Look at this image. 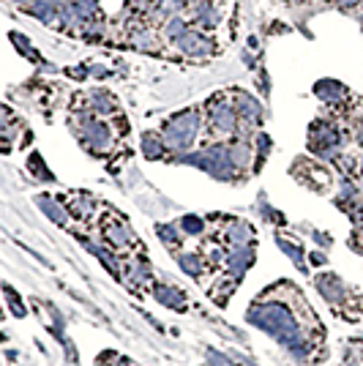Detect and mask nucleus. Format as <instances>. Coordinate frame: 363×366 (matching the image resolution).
I'll return each instance as SVG.
<instances>
[{"label":"nucleus","instance_id":"nucleus-1","mask_svg":"<svg viewBox=\"0 0 363 366\" xmlns=\"http://www.w3.org/2000/svg\"><path fill=\"white\" fill-rule=\"evenodd\" d=\"M197 131H200V112L186 110L164 123V143L172 150H189L197 140Z\"/></svg>","mask_w":363,"mask_h":366},{"label":"nucleus","instance_id":"nucleus-2","mask_svg":"<svg viewBox=\"0 0 363 366\" xmlns=\"http://www.w3.org/2000/svg\"><path fill=\"white\" fill-rule=\"evenodd\" d=\"M77 134H80L82 145L90 150V153H104L107 148H112V134H109V126L93 118H82L74 123Z\"/></svg>","mask_w":363,"mask_h":366},{"label":"nucleus","instance_id":"nucleus-3","mask_svg":"<svg viewBox=\"0 0 363 366\" xmlns=\"http://www.w3.org/2000/svg\"><path fill=\"white\" fill-rule=\"evenodd\" d=\"M175 47H178L181 52H186V55H213V52H216L213 41L208 39L202 30H197V28H189L181 39L175 41Z\"/></svg>","mask_w":363,"mask_h":366},{"label":"nucleus","instance_id":"nucleus-4","mask_svg":"<svg viewBox=\"0 0 363 366\" xmlns=\"http://www.w3.org/2000/svg\"><path fill=\"white\" fill-rule=\"evenodd\" d=\"M104 238L109 241V246H115V249L131 246L137 241L134 238V230L123 222V219H118V216H107L104 219Z\"/></svg>","mask_w":363,"mask_h":366},{"label":"nucleus","instance_id":"nucleus-5","mask_svg":"<svg viewBox=\"0 0 363 366\" xmlns=\"http://www.w3.org/2000/svg\"><path fill=\"white\" fill-rule=\"evenodd\" d=\"M235 110H238V115H241L243 123H257L263 118V104L257 102V99H251L249 93H238Z\"/></svg>","mask_w":363,"mask_h":366},{"label":"nucleus","instance_id":"nucleus-6","mask_svg":"<svg viewBox=\"0 0 363 366\" xmlns=\"http://www.w3.org/2000/svg\"><path fill=\"white\" fill-rule=\"evenodd\" d=\"M142 150H145L148 159H162L164 150H167V143H164V137H159V134L145 131L142 134Z\"/></svg>","mask_w":363,"mask_h":366},{"label":"nucleus","instance_id":"nucleus-7","mask_svg":"<svg viewBox=\"0 0 363 366\" xmlns=\"http://www.w3.org/2000/svg\"><path fill=\"white\" fill-rule=\"evenodd\" d=\"M39 205H41V211L52 219V222H58V224H63L66 227V222H69V213H66V205H58L52 197H39Z\"/></svg>","mask_w":363,"mask_h":366},{"label":"nucleus","instance_id":"nucleus-8","mask_svg":"<svg viewBox=\"0 0 363 366\" xmlns=\"http://www.w3.org/2000/svg\"><path fill=\"white\" fill-rule=\"evenodd\" d=\"M90 107H93L96 112L109 115V112H115V110H118V102L112 99V93H104V90H99V93H93V96H90Z\"/></svg>","mask_w":363,"mask_h":366},{"label":"nucleus","instance_id":"nucleus-9","mask_svg":"<svg viewBox=\"0 0 363 366\" xmlns=\"http://www.w3.org/2000/svg\"><path fill=\"white\" fill-rule=\"evenodd\" d=\"M159 235L167 241V246H169L172 252H175V249H181L183 235H181V230H175V224H162V227H159Z\"/></svg>","mask_w":363,"mask_h":366},{"label":"nucleus","instance_id":"nucleus-10","mask_svg":"<svg viewBox=\"0 0 363 366\" xmlns=\"http://www.w3.org/2000/svg\"><path fill=\"white\" fill-rule=\"evenodd\" d=\"M178 263L183 265V271H186V273H189V276H197V273H200V257H197V254H181V257H178Z\"/></svg>","mask_w":363,"mask_h":366},{"label":"nucleus","instance_id":"nucleus-11","mask_svg":"<svg viewBox=\"0 0 363 366\" xmlns=\"http://www.w3.org/2000/svg\"><path fill=\"white\" fill-rule=\"evenodd\" d=\"M183 224V232H189V235H200L202 232V219H197V216H186V219H181Z\"/></svg>","mask_w":363,"mask_h":366},{"label":"nucleus","instance_id":"nucleus-12","mask_svg":"<svg viewBox=\"0 0 363 366\" xmlns=\"http://www.w3.org/2000/svg\"><path fill=\"white\" fill-rule=\"evenodd\" d=\"M28 167H30V170H33V172H36V175H39V178H44V175H47V178H49V172H47V167H44V164H41V156H36V153H33V156H30V162H28Z\"/></svg>","mask_w":363,"mask_h":366}]
</instances>
